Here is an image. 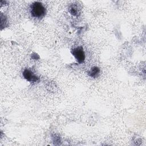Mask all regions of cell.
I'll return each instance as SVG.
<instances>
[{"label":"cell","mask_w":146,"mask_h":146,"mask_svg":"<svg viewBox=\"0 0 146 146\" xmlns=\"http://www.w3.org/2000/svg\"><path fill=\"white\" fill-rule=\"evenodd\" d=\"M71 53L78 63H82L84 62L85 60V53L82 46L74 48L71 50Z\"/></svg>","instance_id":"obj_2"},{"label":"cell","mask_w":146,"mask_h":146,"mask_svg":"<svg viewBox=\"0 0 146 146\" xmlns=\"http://www.w3.org/2000/svg\"><path fill=\"white\" fill-rule=\"evenodd\" d=\"M30 13L33 17L39 19L45 15L46 9L41 2H34L31 5Z\"/></svg>","instance_id":"obj_1"},{"label":"cell","mask_w":146,"mask_h":146,"mask_svg":"<svg viewBox=\"0 0 146 146\" xmlns=\"http://www.w3.org/2000/svg\"><path fill=\"white\" fill-rule=\"evenodd\" d=\"M23 76L26 80L31 83L37 82L39 80V77L29 69H25L23 71Z\"/></svg>","instance_id":"obj_3"},{"label":"cell","mask_w":146,"mask_h":146,"mask_svg":"<svg viewBox=\"0 0 146 146\" xmlns=\"http://www.w3.org/2000/svg\"><path fill=\"white\" fill-rule=\"evenodd\" d=\"M69 11L70 13L72 14V15H76L78 14V9L76 6H75L74 5H71L70 7V9H69Z\"/></svg>","instance_id":"obj_5"},{"label":"cell","mask_w":146,"mask_h":146,"mask_svg":"<svg viewBox=\"0 0 146 146\" xmlns=\"http://www.w3.org/2000/svg\"><path fill=\"white\" fill-rule=\"evenodd\" d=\"M100 72V68L96 66H94L91 68V69L89 70V71L88 72V75L90 77L96 78L99 75Z\"/></svg>","instance_id":"obj_4"}]
</instances>
